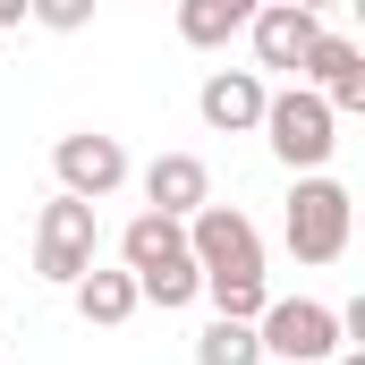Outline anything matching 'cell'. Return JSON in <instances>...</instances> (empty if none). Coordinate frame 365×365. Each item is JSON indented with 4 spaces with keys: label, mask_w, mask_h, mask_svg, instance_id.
Here are the masks:
<instances>
[{
    "label": "cell",
    "mask_w": 365,
    "mask_h": 365,
    "mask_svg": "<svg viewBox=\"0 0 365 365\" xmlns=\"http://www.w3.org/2000/svg\"><path fill=\"white\" fill-rule=\"evenodd\" d=\"M349 221H357V195L340 179H323V170H306V179L289 187L280 238H289L297 264H340V255H349Z\"/></svg>",
    "instance_id": "6da1fadb"
},
{
    "label": "cell",
    "mask_w": 365,
    "mask_h": 365,
    "mask_svg": "<svg viewBox=\"0 0 365 365\" xmlns=\"http://www.w3.org/2000/svg\"><path fill=\"white\" fill-rule=\"evenodd\" d=\"M255 128L272 136V153L289 162V170H323V162L340 153V110H331L314 86L264 93V119H255Z\"/></svg>",
    "instance_id": "7a4b0ae2"
},
{
    "label": "cell",
    "mask_w": 365,
    "mask_h": 365,
    "mask_svg": "<svg viewBox=\"0 0 365 365\" xmlns=\"http://www.w3.org/2000/svg\"><path fill=\"white\" fill-rule=\"evenodd\" d=\"M255 340H264V365H323L340 357V314L314 297H272L255 314Z\"/></svg>",
    "instance_id": "3957f363"
},
{
    "label": "cell",
    "mask_w": 365,
    "mask_h": 365,
    "mask_svg": "<svg viewBox=\"0 0 365 365\" xmlns=\"http://www.w3.org/2000/svg\"><path fill=\"white\" fill-rule=\"evenodd\" d=\"M187 255L195 272H221V280H264V238L238 204H195L187 212Z\"/></svg>",
    "instance_id": "277c9868"
},
{
    "label": "cell",
    "mask_w": 365,
    "mask_h": 365,
    "mask_svg": "<svg viewBox=\"0 0 365 365\" xmlns=\"http://www.w3.org/2000/svg\"><path fill=\"white\" fill-rule=\"evenodd\" d=\"M93 247H102V221H93V204L60 187V195L43 204V221H34V272L68 289V280L93 264Z\"/></svg>",
    "instance_id": "5b68a950"
},
{
    "label": "cell",
    "mask_w": 365,
    "mask_h": 365,
    "mask_svg": "<svg viewBox=\"0 0 365 365\" xmlns=\"http://www.w3.org/2000/svg\"><path fill=\"white\" fill-rule=\"evenodd\" d=\"M51 170H60V187H68V195L102 204L110 187H128V145H119V136L77 128V136H60V145H51Z\"/></svg>",
    "instance_id": "8992f818"
},
{
    "label": "cell",
    "mask_w": 365,
    "mask_h": 365,
    "mask_svg": "<svg viewBox=\"0 0 365 365\" xmlns=\"http://www.w3.org/2000/svg\"><path fill=\"white\" fill-rule=\"evenodd\" d=\"M297 86H314L331 110H365V51L349 34H314V51L297 60Z\"/></svg>",
    "instance_id": "52a82bcc"
},
{
    "label": "cell",
    "mask_w": 365,
    "mask_h": 365,
    "mask_svg": "<svg viewBox=\"0 0 365 365\" xmlns=\"http://www.w3.org/2000/svg\"><path fill=\"white\" fill-rule=\"evenodd\" d=\"M247 34H255V68H289V77H297V60L314 51L323 17H314V9H289V0H264V9L247 17Z\"/></svg>",
    "instance_id": "ba28073f"
},
{
    "label": "cell",
    "mask_w": 365,
    "mask_h": 365,
    "mask_svg": "<svg viewBox=\"0 0 365 365\" xmlns=\"http://www.w3.org/2000/svg\"><path fill=\"white\" fill-rule=\"evenodd\" d=\"M195 110H204L212 136H247V128L264 119V77H255V68H212L204 93H195Z\"/></svg>",
    "instance_id": "9c48e42d"
},
{
    "label": "cell",
    "mask_w": 365,
    "mask_h": 365,
    "mask_svg": "<svg viewBox=\"0 0 365 365\" xmlns=\"http://www.w3.org/2000/svg\"><path fill=\"white\" fill-rule=\"evenodd\" d=\"M195 204H212V170H204L195 153H153V162H145V212L187 221Z\"/></svg>",
    "instance_id": "30bf717a"
},
{
    "label": "cell",
    "mask_w": 365,
    "mask_h": 365,
    "mask_svg": "<svg viewBox=\"0 0 365 365\" xmlns=\"http://www.w3.org/2000/svg\"><path fill=\"white\" fill-rule=\"evenodd\" d=\"M68 289H77V314H86V323H102V331H110V323H128V314L145 306V297H136V272H128V264H119V272L86 264V272L68 280Z\"/></svg>",
    "instance_id": "8fae6325"
},
{
    "label": "cell",
    "mask_w": 365,
    "mask_h": 365,
    "mask_svg": "<svg viewBox=\"0 0 365 365\" xmlns=\"http://www.w3.org/2000/svg\"><path fill=\"white\" fill-rule=\"evenodd\" d=\"M255 9H264V0H179V43L187 51H221L230 34H247Z\"/></svg>",
    "instance_id": "7c38bea8"
},
{
    "label": "cell",
    "mask_w": 365,
    "mask_h": 365,
    "mask_svg": "<svg viewBox=\"0 0 365 365\" xmlns=\"http://www.w3.org/2000/svg\"><path fill=\"white\" fill-rule=\"evenodd\" d=\"M170 255H187V221H170V212H136V221L119 230V264H128V272H153V264H170Z\"/></svg>",
    "instance_id": "4fadbf2b"
},
{
    "label": "cell",
    "mask_w": 365,
    "mask_h": 365,
    "mask_svg": "<svg viewBox=\"0 0 365 365\" xmlns=\"http://www.w3.org/2000/svg\"><path fill=\"white\" fill-rule=\"evenodd\" d=\"M195 289H204V272H195V255H170V264L136 272V297H145V306H162V314H179V306H195Z\"/></svg>",
    "instance_id": "5bb4252c"
},
{
    "label": "cell",
    "mask_w": 365,
    "mask_h": 365,
    "mask_svg": "<svg viewBox=\"0 0 365 365\" xmlns=\"http://www.w3.org/2000/svg\"><path fill=\"white\" fill-rule=\"evenodd\" d=\"M195 365H264L255 323H230V314H212V323H204V340H195Z\"/></svg>",
    "instance_id": "9a60e30c"
},
{
    "label": "cell",
    "mask_w": 365,
    "mask_h": 365,
    "mask_svg": "<svg viewBox=\"0 0 365 365\" xmlns=\"http://www.w3.org/2000/svg\"><path fill=\"white\" fill-rule=\"evenodd\" d=\"M195 297H212V314H230V323H255L272 297H264V280H221V272H204V289Z\"/></svg>",
    "instance_id": "2e32d148"
},
{
    "label": "cell",
    "mask_w": 365,
    "mask_h": 365,
    "mask_svg": "<svg viewBox=\"0 0 365 365\" xmlns=\"http://www.w3.org/2000/svg\"><path fill=\"white\" fill-rule=\"evenodd\" d=\"M26 17L51 34H77V26H93V0H26Z\"/></svg>",
    "instance_id": "e0dca14e"
},
{
    "label": "cell",
    "mask_w": 365,
    "mask_h": 365,
    "mask_svg": "<svg viewBox=\"0 0 365 365\" xmlns=\"http://www.w3.org/2000/svg\"><path fill=\"white\" fill-rule=\"evenodd\" d=\"M0 26H26V0H0Z\"/></svg>",
    "instance_id": "ac0fdd59"
},
{
    "label": "cell",
    "mask_w": 365,
    "mask_h": 365,
    "mask_svg": "<svg viewBox=\"0 0 365 365\" xmlns=\"http://www.w3.org/2000/svg\"><path fill=\"white\" fill-rule=\"evenodd\" d=\"M289 9H314V17H323V9H331V0H289Z\"/></svg>",
    "instance_id": "d6986e66"
},
{
    "label": "cell",
    "mask_w": 365,
    "mask_h": 365,
    "mask_svg": "<svg viewBox=\"0 0 365 365\" xmlns=\"http://www.w3.org/2000/svg\"><path fill=\"white\" fill-rule=\"evenodd\" d=\"M340 365H365V349H340Z\"/></svg>",
    "instance_id": "ffe728a7"
}]
</instances>
